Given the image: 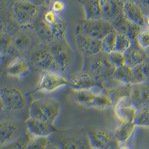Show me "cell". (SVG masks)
<instances>
[{
    "instance_id": "cell-28",
    "label": "cell",
    "mask_w": 149,
    "mask_h": 149,
    "mask_svg": "<svg viewBox=\"0 0 149 149\" xmlns=\"http://www.w3.org/2000/svg\"><path fill=\"white\" fill-rule=\"evenodd\" d=\"M134 122L137 127H141L145 128L149 127V105L138 108Z\"/></svg>"
},
{
    "instance_id": "cell-43",
    "label": "cell",
    "mask_w": 149,
    "mask_h": 149,
    "mask_svg": "<svg viewBox=\"0 0 149 149\" xmlns=\"http://www.w3.org/2000/svg\"><path fill=\"white\" fill-rule=\"evenodd\" d=\"M3 56L4 55L3 54H2L1 53H0V64L1 63L2 61L3 60Z\"/></svg>"
},
{
    "instance_id": "cell-19",
    "label": "cell",
    "mask_w": 149,
    "mask_h": 149,
    "mask_svg": "<svg viewBox=\"0 0 149 149\" xmlns=\"http://www.w3.org/2000/svg\"><path fill=\"white\" fill-rule=\"evenodd\" d=\"M70 85L74 90H82L93 89L95 86V80L88 72H81L75 74L69 80Z\"/></svg>"
},
{
    "instance_id": "cell-36",
    "label": "cell",
    "mask_w": 149,
    "mask_h": 149,
    "mask_svg": "<svg viewBox=\"0 0 149 149\" xmlns=\"http://www.w3.org/2000/svg\"><path fill=\"white\" fill-rule=\"evenodd\" d=\"M13 47V39L8 35L0 34V53H8Z\"/></svg>"
},
{
    "instance_id": "cell-5",
    "label": "cell",
    "mask_w": 149,
    "mask_h": 149,
    "mask_svg": "<svg viewBox=\"0 0 149 149\" xmlns=\"http://www.w3.org/2000/svg\"><path fill=\"white\" fill-rule=\"evenodd\" d=\"M26 134L22 123L14 117L0 119V146L8 143Z\"/></svg>"
},
{
    "instance_id": "cell-46",
    "label": "cell",
    "mask_w": 149,
    "mask_h": 149,
    "mask_svg": "<svg viewBox=\"0 0 149 149\" xmlns=\"http://www.w3.org/2000/svg\"><path fill=\"white\" fill-rule=\"evenodd\" d=\"M92 149H95V148H92Z\"/></svg>"
},
{
    "instance_id": "cell-34",
    "label": "cell",
    "mask_w": 149,
    "mask_h": 149,
    "mask_svg": "<svg viewBox=\"0 0 149 149\" xmlns=\"http://www.w3.org/2000/svg\"><path fill=\"white\" fill-rule=\"evenodd\" d=\"M133 43L134 41H132L127 35L117 33L116 51L125 53L132 46Z\"/></svg>"
},
{
    "instance_id": "cell-13",
    "label": "cell",
    "mask_w": 149,
    "mask_h": 149,
    "mask_svg": "<svg viewBox=\"0 0 149 149\" xmlns=\"http://www.w3.org/2000/svg\"><path fill=\"white\" fill-rule=\"evenodd\" d=\"M29 133L35 136L49 137L58 129L55 124L30 117L26 122Z\"/></svg>"
},
{
    "instance_id": "cell-25",
    "label": "cell",
    "mask_w": 149,
    "mask_h": 149,
    "mask_svg": "<svg viewBox=\"0 0 149 149\" xmlns=\"http://www.w3.org/2000/svg\"><path fill=\"white\" fill-rule=\"evenodd\" d=\"M136 84L148 82L149 80V65L147 62L133 67Z\"/></svg>"
},
{
    "instance_id": "cell-27",
    "label": "cell",
    "mask_w": 149,
    "mask_h": 149,
    "mask_svg": "<svg viewBox=\"0 0 149 149\" xmlns=\"http://www.w3.org/2000/svg\"><path fill=\"white\" fill-rule=\"evenodd\" d=\"M33 41L31 38L26 33H20L17 35L13 41V46L21 52H25L31 47Z\"/></svg>"
},
{
    "instance_id": "cell-41",
    "label": "cell",
    "mask_w": 149,
    "mask_h": 149,
    "mask_svg": "<svg viewBox=\"0 0 149 149\" xmlns=\"http://www.w3.org/2000/svg\"><path fill=\"white\" fill-rule=\"evenodd\" d=\"M118 149H132L128 146L126 143V144H121L120 145Z\"/></svg>"
},
{
    "instance_id": "cell-15",
    "label": "cell",
    "mask_w": 149,
    "mask_h": 149,
    "mask_svg": "<svg viewBox=\"0 0 149 149\" xmlns=\"http://www.w3.org/2000/svg\"><path fill=\"white\" fill-rule=\"evenodd\" d=\"M130 98L132 103L139 108L149 105V88L148 82L136 84L132 85Z\"/></svg>"
},
{
    "instance_id": "cell-47",
    "label": "cell",
    "mask_w": 149,
    "mask_h": 149,
    "mask_svg": "<svg viewBox=\"0 0 149 149\" xmlns=\"http://www.w3.org/2000/svg\"><path fill=\"white\" fill-rule=\"evenodd\" d=\"M51 1H52V0H51Z\"/></svg>"
},
{
    "instance_id": "cell-32",
    "label": "cell",
    "mask_w": 149,
    "mask_h": 149,
    "mask_svg": "<svg viewBox=\"0 0 149 149\" xmlns=\"http://www.w3.org/2000/svg\"><path fill=\"white\" fill-rule=\"evenodd\" d=\"M61 149H86L84 143L81 140L75 137H69L61 141Z\"/></svg>"
},
{
    "instance_id": "cell-23",
    "label": "cell",
    "mask_w": 149,
    "mask_h": 149,
    "mask_svg": "<svg viewBox=\"0 0 149 149\" xmlns=\"http://www.w3.org/2000/svg\"><path fill=\"white\" fill-rule=\"evenodd\" d=\"M84 8L87 20L101 19L100 0H79Z\"/></svg>"
},
{
    "instance_id": "cell-14",
    "label": "cell",
    "mask_w": 149,
    "mask_h": 149,
    "mask_svg": "<svg viewBox=\"0 0 149 149\" xmlns=\"http://www.w3.org/2000/svg\"><path fill=\"white\" fill-rule=\"evenodd\" d=\"M126 64L132 67L146 62L148 58L146 49L141 47L136 41H134L132 46L125 52Z\"/></svg>"
},
{
    "instance_id": "cell-9",
    "label": "cell",
    "mask_w": 149,
    "mask_h": 149,
    "mask_svg": "<svg viewBox=\"0 0 149 149\" xmlns=\"http://www.w3.org/2000/svg\"><path fill=\"white\" fill-rule=\"evenodd\" d=\"M92 148L98 149H118L120 144L113 135L104 130H95L88 133Z\"/></svg>"
},
{
    "instance_id": "cell-8",
    "label": "cell",
    "mask_w": 149,
    "mask_h": 149,
    "mask_svg": "<svg viewBox=\"0 0 149 149\" xmlns=\"http://www.w3.org/2000/svg\"><path fill=\"white\" fill-rule=\"evenodd\" d=\"M115 104V115L121 124L134 122L138 108L132 103L130 96L119 99Z\"/></svg>"
},
{
    "instance_id": "cell-33",
    "label": "cell",
    "mask_w": 149,
    "mask_h": 149,
    "mask_svg": "<svg viewBox=\"0 0 149 149\" xmlns=\"http://www.w3.org/2000/svg\"><path fill=\"white\" fill-rule=\"evenodd\" d=\"M133 85L123 84L119 88L115 89L111 92V97L112 99L113 103L115 104L119 99L125 96H130L131 95L132 86Z\"/></svg>"
},
{
    "instance_id": "cell-35",
    "label": "cell",
    "mask_w": 149,
    "mask_h": 149,
    "mask_svg": "<svg viewBox=\"0 0 149 149\" xmlns=\"http://www.w3.org/2000/svg\"><path fill=\"white\" fill-rule=\"evenodd\" d=\"M108 58L109 63L115 68L121 67L126 64V56L125 53L121 52L115 51L109 54Z\"/></svg>"
},
{
    "instance_id": "cell-18",
    "label": "cell",
    "mask_w": 149,
    "mask_h": 149,
    "mask_svg": "<svg viewBox=\"0 0 149 149\" xmlns=\"http://www.w3.org/2000/svg\"><path fill=\"white\" fill-rule=\"evenodd\" d=\"M50 50L53 55L58 68L62 71L67 70L70 65V57L65 46L61 44H56L54 45Z\"/></svg>"
},
{
    "instance_id": "cell-24",
    "label": "cell",
    "mask_w": 149,
    "mask_h": 149,
    "mask_svg": "<svg viewBox=\"0 0 149 149\" xmlns=\"http://www.w3.org/2000/svg\"><path fill=\"white\" fill-rule=\"evenodd\" d=\"M98 93L94 91L93 89H91L74 90V95L75 101L78 103L88 107H92Z\"/></svg>"
},
{
    "instance_id": "cell-30",
    "label": "cell",
    "mask_w": 149,
    "mask_h": 149,
    "mask_svg": "<svg viewBox=\"0 0 149 149\" xmlns=\"http://www.w3.org/2000/svg\"><path fill=\"white\" fill-rule=\"evenodd\" d=\"M113 104L110 95L103 93H98L95 97L92 107L96 108L105 109Z\"/></svg>"
},
{
    "instance_id": "cell-38",
    "label": "cell",
    "mask_w": 149,
    "mask_h": 149,
    "mask_svg": "<svg viewBox=\"0 0 149 149\" xmlns=\"http://www.w3.org/2000/svg\"><path fill=\"white\" fill-rule=\"evenodd\" d=\"M67 8V4L64 0H52L51 1L50 10L56 14L63 13Z\"/></svg>"
},
{
    "instance_id": "cell-10",
    "label": "cell",
    "mask_w": 149,
    "mask_h": 149,
    "mask_svg": "<svg viewBox=\"0 0 149 149\" xmlns=\"http://www.w3.org/2000/svg\"><path fill=\"white\" fill-rule=\"evenodd\" d=\"M122 0H100L101 19L112 25L123 16Z\"/></svg>"
},
{
    "instance_id": "cell-16",
    "label": "cell",
    "mask_w": 149,
    "mask_h": 149,
    "mask_svg": "<svg viewBox=\"0 0 149 149\" xmlns=\"http://www.w3.org/2000/svg\"><path fill=\"white\" fill-rule=\"evenodd\" d=\"M77 41L78 47L84 54L93 56L101 51V41L80 34H77Z\"/></svg>"
},
{
    "instance_id": "cell-21",
    "label": "cell",
    "mask_w": 149,
    "mask_h": 149,
    "mask_svg": "<svg viewBox=\"0 0 149 149\" xmlns=\"http://www.w3.org/2000/svg\"><path fill=\"white\" fill-rule=\"evenodd\" d=\"M113 76L115 80L123 84H136L133 67L127 64L116 68L113 72Z\"/></svg>"
},
{
    "instance_id": "cell-39",
    "label": "cell",
    "mask_w": 149,
    "mask_h": 149,
    "mask_svg": "<svg viewBox=\"0 0 149 149\" xmlns=\"http://www.w3.org/2000/svg\"><path fill=\"white\" fill-rule=\"evenodd\" d=\"M5 111V107L2 98V95L0 92V114L3 113Z\"/></svg>"
},
{
    "instance_id": "cell-3",
    "label": "cell",
    "mask_w": 149,
    "mask_h": 149,
    "mask_svg": "<svg viewBox=\"0 0 149 149\" xmlns=\"http://www.w3.org/2000/svg\"><path fill=\"white\" fill-rule=\"evenodd\" d=\"M70 85L69 80L55 70H46L42 72L37 88L33 93L40 91L52 93Z\"/></svg>"
},
{
    "instance_id": "cell-1",
    "label": "cell",
    "mask_w": 149,
    "mask_h": 149,
    "mask_svg": "<svg viewBox=\"0 0 149 149\" xmlns=\"http://www.w3.org/2000/svg\"><path fill=\"white\" fill-rule=\"evenodd\" d=\"M61 103L53 98L36 100L30 108V117L54 124L61 113Z\"/></svg>"
},
{
    "instance_id": "cell-29",
    "label": "cell",
    "mask_w": 149,
    "mask_h": 149,
    "mask_svg": "<svg viewBox=\"0 0 149 149\" xmlns=\"http://www.w3.org/2000/svg\"><path fill=\"white\" fill-rule=\"evenodd\" d=\"M50 143L49 137L34 136L30 138L27 149H47Z\"/></svg>"
},
{
    "instance_id": "cell-20",
    "label": "cell",
    "mask_w": 149,
    "mask_h": 149,
    "mask_svg": "<svg viewBox=\"0 0 149 149\" xmlns=\"http://www.w3.org/2000/svg\"><path fill=\"white\" fill-rule=\"evenodd\" d=\"M30 68V65L25 58L18 57L9 64L7 71L10 76L20 78L27 74Z\"/></svg>"
},
{
    "instance_id": "cell-4",
    "label": "cell",
    "mask_w": 149,
    "mask_h": 149,
    "mask_svg": "<svg viewBox=\"0 0 149 149\" xmlns=\"http://www.w3.org/2000/svg\"><path fill=\"white\" fill-rule=\"evenodd\" d=\"M39 11V6L29 1H17L13 6L15 18L24 27L35 25Z\"/></svg>"
},
{
    "instance_id": "cell-17",
    "label": "cell",
    "mask_w": 149,
    "mask_h": 149,
    "mask_svg": "<svg viewBox=\"0 0 149 149\" xmlns=\"http://www.w3.org/2000/svg\"><path fill=\"white\" fill-rule=\"evenodd\" d=\"M113 25L118 33L127 35L134 41H136L138 35L142 29L141 27L125 19L123 16L116 21Z\"/></svg>"
},
{
    "instance_id": "cell-22",
    "label": "cell",
    "mask_w": 149,
    "mask_h": 149,
    "mask_svg": "<svg viewBox=\"0 0 149 149\" xmlns=\"http://www.w3.org/2000/svg\"><path fill=\"white\" fill-rule=\"evenodd\" d=\"M136 127L134 122L122 124L116 129L113 135L120 145L126 144L133 135Z\"/></svg>"
},
{
    "instance_id": "cell-26",
    "label": "cell",
    "mask_w": 149,
    "mask_h": 149,
    "mask_svg": "<svg viewBox=\"0 0 149 149\" xmlns=\"http://www.w3.org/2000/svg\"><path fill=\"white\" fill-rule=\"evenodd\" d=\"M117 34V32L114 30L102 39L101 40L102 51L109 54L116 51Z\"/></svg>"
},
{
    "instance_id": "cell-11",
    "label": "cell",
    "mask_w": 149,
    "mask_h": 149,
    "mask_svg": "<svg viewBox=\"0 0 149 149\" xmlns=\"http://www.w3.org/2000/svg\"><path fill=\"white\" fill-rule=\"evenodd\" d=\"M31 61L35 67L43 71L55 70L58 68L51 50L46 48L35 51L31 56Z\"/></svg>"
},
{
    "instance_id": "cell-6",
    "label": "cell",
    "mask_w": 149,
    "mask_h": 149,
    "mask_svg": "<svg viewBox=\"0 0 149 149\" xmlns=\"http://www.w3.org/2000/svg\"><path fill=\"white\" fill-rule=\"evenodd\" d=\"M5 107V111L14 113L25 108L26 96L20 89L16 87H3L0 90Z\"/></svg>"
},
{
    "instance_id": "cell-42",
    "label": "cell",
    "mask_w": 149,
    "mask_h": 149,
    "mask_svg": "<svg viewBox=\"0 0 149 149\" xmlns=\"http://www.w3.org/2000/svg\"><path fill=\"white\" fill-rule=\"evenodd\" d=\"M141 2L144 7H149V0H141Z\"/></svg>"
},
{
    "instance_id": "cell-7",
    "label": "cell",
    "mask_w": 149,
    "mask_h": 149,
    "mask_svg": "<svg viewBox=\"0 0 149 149\" xmlns=\"http://www.w3.org/2000/svg\"><path fill=\"white\" fill-rule=\"evenodd\" d=\"M35 25L41 38L45 41L52 42L60 39L65 34V24L61 18L52 25L44 20L41 16L37 19Z\"/></svg>"
},
{
    "instance_id": "cell-44",
    "label": "cell",
    "mask_w": 149,
    "mask_h": 149,
    "mask_svg": "<svg viewBox=\"0 0 149 149\" xmlns=\"http://www.w3.org/2000/svg\"><path fill=\"white\" fill-rule=\"evenodd\" d=\"M17 1H31V2H32V1H31V0H17Z\"/></svg>"
},
{
    "instance_id": "cell-37",
    "label": "cell",
    "mask_w": 149,
    "mask_h": 149,
    "mask_svg": "<svg viewBox=\"0 0 149 149\" xmlns=\"http://www.w3.org/2000/svg\"><path fill=\"white\" fill-rule=\"evenodd\" d=\"M136 41L142 48L147 49L149 46V27H144L138 35Z\"/></svg>"
},
{
    "instance_id": "cell-45",
    "label": "cell",
    "mask_w": 149,
    "mask_h": 149,
    "mask_svg": "<svg viewBox=\"0 0 149 149\" xmlns=\"http://www.w3.org/2000/svg\"><path fill=\"white\" fill-rule=\"evenodd\" d=\"M123 2H125V1H131V0H122Z\"/></svg>"
},
{
    "instance_id": "cell-2",
    "label": "cell",
    "mask_w": 149,
    "mask_h": 149,
    "mask_svg": "<svg viewBox=\"0 0 149 149\" xmlns=\"http://www.w3.org/2000/svg\"><path fill=\"white\" fill-rule=\"evenodd\" d=\"M115 27L109 21L102 19L81 21L77 27V34L101 41L107 34L113 31Z\"/></svg>"
},
{
    "instance_id": "cell-40",
    "label": "cell",
    "mask_w": 149,
    "mask_h": 149,
    "mask_svg": "<svg viewBox=\"0 0 149 149\" xmlns=\"http://www.w3.org/2000/svg\"><path fill=\"white\" fill-rule=\"evenodd\" d=\"M47 149H61L59 148V146L55 145L53 143H50V145H49Z\"/></svg>"
},
{
    "instance_id": "cell-31",
    "label": "cell",
    "mask_w": 149,
    "mask_h": 149,
    "mask_svg": "<svg viewBox=\"0 0 149 149\" xmlns=\"http://www.w3.org/2000/svg\"><path fill=\"white\" fill-rule=\"evenodd\" d=\"M30 138L29 136L25 134L14 141L0 146V149H27Z\"/></svg>"
},
{
    "instance_id": "cell-12",
    "label": "cell",
    "mask_w": 149,
    "mask_h": 149,
    "mask_svg": "<svg viewBox=\"0 0 149 149\" xmlns=\"http://www.w3.org/2000/svg\"><path fill=\"white\" fill-rule=\"evenodd\" d=\"M123 16L125 19L132 23L141 27H146L145 22L146 15L135 2L127 1L123 2Z\"/></svg>"
}]
</instances>
